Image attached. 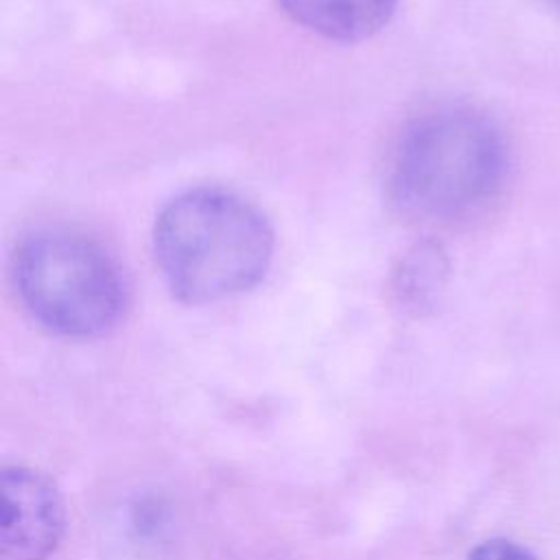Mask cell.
I'll return each mask as SVG.
<instances>
[{"label": "cell", "instance_id": "1", "mask_svg": "<svg viewBox=\"0 0 560 560\" xmlns=\"http://www.w3.org/2000/svg\"><path fill=\"white\" fill-rule=\"evenodd\" d=\"M153 245L173 295L186 304H208L260 282L271 262L273 234L241 197L199 188L162 208Z\"/></svg>", "mask_w": 560, "mask_h": 560}, {"label": "cell", "instance_id": "2", "mask_svg": "<svg viewBox=\"0 0 560 560\" xmlns=\"http://www.w3.org/2000/svg\"><path fill=\"white\" fill-rule=\"evenodd\" d=\"M508 173L499 127L462 105L433 109L413 120L392 158L389 192L409 217L462 219L486 206Z\"/></svg>", "mask_w": 560, "mask_h": 560}, {"label": "cell", "instance_id": "3", "mask_svg": "<svg viewBox=\"0 0 560 560\" xmlns=\"http://www.w3.org/2000/svg\"><path fill=\"white\" fill-rule=\"evenodd\" d=\"M13 278L26 311L63 337L101 335L127 306L116 260L94 241L70 232L28 238L15 254Z\"/></svg>", "mask_w": 560, "mask_h": 560}, {"label": "cell", "instance_id": "4", "mask_svg": "<svg viewBox=\"0 0 560 560\" xmlns=\"http://www.w3.org/2000/svg\"><path fill=\"white\" fill-rule=\"evenodd\" d=\"M63 499L39 470L9 466L0 475L2 560H46L63 536Z\"/></svg>", "mask_w": 560, "mask_h": 560}, {"label": "cell", "instance_id": "5", "mask_svg": "<svg viewBox=\"0 0 560 560\" xmlns=\"http://www.w3.org/2000/svg\"><path fill=\"white\" fill-rule=\"evenodd\" d=\"M282 9L313 33L337 39L359 42L381 31L396 0H278Z\"/></svg>", "mask_w": 560, "mask_h": 560}, {"label": "cell", "instance_id": "6", "mask_svg": "<svg viewBox=\"0 0 560 560\" xmlns=\"http://www.w3.org/2000/svg\"><path fill=\"white\" fill-rule=\"evenodd\" d=\"M446 276V258L438 245H418L402 262L398 271V293L411 306L427 304Z\"/></svg>", "mask_w": 560, "mask_h": 560}, {"label": "cell", "instance_id": "7", "mask_svg": "<svg viewBox=\"0 0 560 560\" xmlns=\"http://www.w3.org/2000/svg\"><path fill=\"white\" fill-rule=\"evenodd\" d=\"M468 560H536L525 547L508 540V538H492L477 545Z\"/></svg>", "mask_w": 560, "mask_h": 560}, {"label": "cell", "instance_id": "8", "mask_svg": "<svg viewBox=\"0 0 560 560\" xmlns=\"http://www.w3.org/2000/svg\"><path fill=\"white\" fill-rule=\"evenodd\" d=\"M547 2H549L553 9H558V11H560V0H547Z\"/></svg>", "mask_w": 560, "mask_h": 560}]
</instances>
